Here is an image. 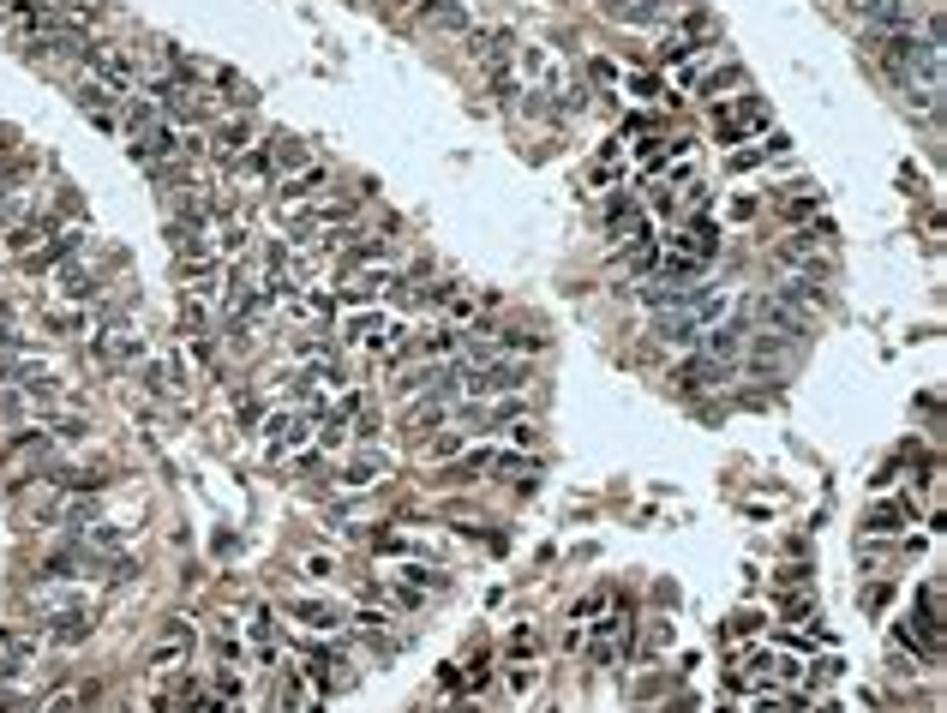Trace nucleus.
<instances>
[{"label": "nucleus", "mask_w": 947, "mask_h": 713, "mask_svg": "<svg viewBox=\"0 0 947 713\" xmlns=\"http://www.w3.org/2000/svg\"><path fill=\"white\" fill-rule=\"evenodd\" d=\"M654 222H648V210H642V198L636 192H612L606 198V234L612 240H636V234H648Z\"/></svg>", "instance_id": "obj_14"}, {"label": "nucleus", "mask_w": 947, "mask_h": 713, "mask_svg": "<svg viewBox=\"0 0 947 713\" xmlns=\"http://www.w3.org/2000/svg\"><path fill=\"white\" fill-rule=\"evenodd\" d=\"M774 156H780V162L792 156V144H786L780 132H774V138H750V144L726 150V174H732V180H744V174H756V168H762V162H774Z\"/></svg>", "instance_id": "obj_13"}, {"label": "nucleus", "mask_w": 947, "mask_h": 713, "mask_svg": "<svg viewBox=\"0 0 947 713\" xmlns=\"http://www.w3.org/2000/svg\"><path fill=\"white\" fill-rule=\"evenodd\" d=\"M528 396L522 390H510V396H498V402H486V426H510V420H528Z\"/></svg>", "instance_id": "obj_30"}, {"label": "nucleus", "mask_w": 947, "mask_h": 713, "mask_svg": "<svg viewBox=\"0 0 947 713\" xmlns=\"http://www.w3.org/2000/svg\"><path fill=\"white\" fill-rule=\"evenodd\" d=\"M78 108L90 114V126H96V132H120V102H114V90H102L96 78H90V84H78Z\"/></svg>", "instance_id": "obj_17"}, {"label": "nucleus", "mask_w": 947, "mask_h": 713, "mask_svg": "<svg viewBox=\"0 0 947 713\" xmlns=\"http://www.w3.org/2000/svg\"><path fill=\"white\" fill-rule=\"evenodd\" d=\"M510 654H516V660H534V654H540V630H534V624H516V630H510Z\"/></svg>", "instance_id": "obj_35"}, {"label": "nucleus", "mask_w": 947, "mask_h": 713, "mask_svg": "<svg viewBox=\"0 0 947 713\" xmlns=\"http://www.w3.org/2000/svg\"><path fill=\"white\" fill-rule=\"evenodd\" d=\"M342 348H360V354H402V348H408V324L390 318V312H348V318H342Z\"/></svg>", "instance_id": "obj_2"}, {"label": "nucleus", "mask_w": 947, "mask_h": 713, "mask_svg": "<svg viewBox=\"0 0 947 713\" xmlns=\"http://www.w3.org/2000/svg\"><path fill=\"white\" fill-rule=\"evenodd\" d=\"M84 252V222H72V228H60V234H48L42 246H30L24 258H18V270L24 276H54L66 258H78Z\"/></svg>", "instance_id": "obj_5"}, {"label": "nucleus", "mask_w": 947, "mask_h": 713, "mask_svg": "<svg viewBox=\"0 0 947 713\" xmlns=\"http://www.w3.org/2000/svg\"><path fill=\"white\" fill-rule=\"evenodd\" d=\"M600 612H606V594H588V600L570 606V618H600Z\"/></svg>", "instance_id": "obj_41"}, {"label": "nucleus", "mask_w": 947, "mask_h": 713, "mask_svg": "<svg viewBox=\"0 0 947 713\" xmlns=\"http://www.w3.org/2000/svg\"><path fill=\"white\" fill-rule=\"evenodd\" d=\"M774 612H780L786 624H810V618H816V594H810V588H786V594H774Z\"/></svg>", "instance_id": "obj_26"}, {"label": "nucleus", "mask_w": 947, "mask_h": 713, "mask_svg": "<svg viewBox=\"0 0 947 713\" xmlns=\"http://www.w3.org/2000/svg\"><path fill=\"white\" fill-rule=\"evenodd\" d=\"M384 624H390V612H384V606H360V612H354V630H366V636H378Z\"/></svg>", "instance_id": "obj_37"}, {"label": "nucleus", "mask_w": 947, "mask_h": 713, "mask_svg": "<svg viewBox=\"0 0 947 713\" xmlns=\"http://www.w3.org/2000/svg\"><path fill=\"white\" fill-rule=\"evenodd\" d=\"M90 624H96V612H90V606L60 612V618H48V642H54V648H72V642H84V636H90Z\"/></svg>", "instance_id": "obj_22"}, {"label": "nucleus", "mask_w": 947, "mask_h": 713, "mask_svg": "<svg viewBox=\"0 0 947 713\" xmlns=\"http://www.w3.org/2000/svg\"><path fill=\"white\" fill-rule=\"evenodd\" d=\"M24 420H30V426H42V432H48V444H78V438H90V426H84L78 414H66V408H30Z\"/></svg>", "instance_id": "obj_18"}, {"label": "nucleus", "mask_w": 947, "mask_h": 713, "mask_svg": "<svg viewBox=\"0 0 947 713\" xmlns=\"http://www.w3.org/2000/svg\"><path fill=\"white\" fill-rule=\"evenodd\" d=\"M336 570H342V564H336L330 552H306V558H300V576H306V582H336Z\"/></svg>", "instance_id": "obj_34"}, {"label": "nucleus", "mask_w": 947, "mask_h": 713, "mask_svg": "<svg viewBox=\"0 0 947 713\" xmlns=\"http://www.w3.org/2000/svg\"><path fill=\"white\" fill-rule=\"evenodd\" d=\"M756 713H780V696H774V690H762V696H756Z\"/></svg>", "instance_id": "obj_43"}, {"label": "nucleus", "mask_w": 947, "mask_h": 713, "mask_svg": "<svg viewBox=\"0 0 947 713\" xmlns=\"http://www.w3.org/2000/svg\"><path fill=\"white\" fill-rule=\"evenodd\" d=\"M54 294H60V306H84V300H96V294H102V258H90V252L66 258V264L54 270Z\"/></svg>", "instance_id": "obj_6"}, {"label": "nucleus", "mask_w": 947, "mask_h": 713, "mask_svg": "<svg viewBox=\"0 0 947 713\" xmlns=\"http://www.w3.org/2000/svg\"><path fill=\"white\" fill-rule=\"evenodd\" d=\"M192 654V624H168V636L150 648V666H180Z\"/></svg>", "instance_id": "obj_24"}, {"label": "nucleus", "mask_w": 947, "mask_h": 713, "mask_svg": "<svg viewBox=\"0 0 947 713\" xmlns=\"http://www.w3.org/2000/svg\"><path fill=\"white\" fill-rule=\"evenodd\" d=\"M384 576H390V600L396 606H420L426 594L444 588V570L426 564V558H384Z\"/></svg>", "instance_id": "obj_3"}, {"label": "nucleus", "mask_w": 947, "mask_h": 713, "mask_svg": "<svg viewBox=\"0 0 947 713\" xmlns=\"http://www.w3.org/2000/svg\"><path fill=\"white\" fill-rule=\"evenodd\" d=\"M816 642L828 648V630L816 636V630H780V648H792V654H816Z\"/></svg>", "instance_id": "obj_36"}, {"label": "nucleus", "mask_w": 947, "mask_h": 713, "mask_svg": "<svg viewBox=\"0 0 947 713\" xmlns=\"http://www.w3.org/2000/svg\"><path fill=\"white\" fill-rule=\"evenodd\" d=\"M282 618H288L294 630H306V636H330V630H342V606H336L330 594H300V600L282 606Z\"/></svg>", "instance_id": "obj_9"}, {"label": "nucleus", "mask_w": 947, "mask_h": 713, "mask_svg": "<svg viewBox=\"0 0 947 713\" xmlns=\"http://www.w3.org/2000/svg\"><path fill=\"white\" fill-rule=\"evenodd\" d=\"M216 696H222V702H234V696H240V672H234V666H222V672H216Z\"/></svg>", "instance_id": "obj_40"}, {"label": "nucleus", "mask_w": 947, "mask_h": 713, "mask_svg": "<svg viewBox=\"0 0 947 713\" xmlns=\"http://www.w3.org/2000/svg\"><path fill=\"white\" fill-rule=\"evenodd\" d=\"M264 444H270V456L306 450V444H312V414H294V408H276V414H264Z\"/></svg>", "instance_id": "obj_11"}, {"label": "nucleus", "mask_w": 947, "mask_h": 713, "mask_svg": "<svg viewBox=\"0 0 947 713\" xmlns=\"http://www.w3.org/2000/svg\"><path fill=\"white\" fill-rule=\"evenodd\" d=\"M606 12H612L624 30H642V24H660V18H666V0H606Z\"/></svg>", "instance_id": "obj_23"}, {"label": "nucleus", "mask_w": 947, "mask_h": 713, "mask_svg": "<svg viewBox=\"0 0 947 713\" xmlns=\"http://www.w3.org/2000/svg\"><path fill=\"white\" fill-rule=\"evenodd\" d=\"M654 264H660V234H654V228L618 246V270H624V276H654Z\"/></svg>", "instance_id": "obj_19"}, {"label": "nucleus", "mask_w": 947, "mask_h": 713, "mask_svg": "<svg viewBox=\"0 0 947 713\" xmlns=\"http://www.w3.org/2000/svg\"><path fill=\"white\" fill-rule=\"evenodd\" d=\"M462 450H468V432H462V426H438V432L426 438V456H432V462H456Z\"/></svg>", "instance_id": "obj_28"}, {"label": "nucleus", "mask_w": 947, "mask_h": 713, "mask_svg": "<svg viewBox=\"0 0 947 713\" xmlns=\"http://www.w3.org/2000/svg\"><path fill=\"white\" fill-rule=\"evenodd\" d=\"M372 552L378 558H426V564H438V540H426V534H378L372 540Z\"/></svg>", "instance_id": "obj_20"}, {"label": "nucleus", "mask_w": 947, "mask_h": 713, "mask_svg": "<svg viewBox=\"0 0 947 713\" xmlns=\"http://www.w3.org/2000/svg\"><path fill=\"white\" fill-rule=\"evenodd\" d=\"M750 210H756V192H738V198H732V216H726V222H750Z\"/></svg>", "instance_id": "obj_42"}, {"label": "nucleus", "mask_w": 947, "mask_h": 713, "mask_svg": "<svg viewBox=\"0 0 947 713\" xmlns=\"http://www.w3.org/2000/svg\"><path fill=\"white\" fill-rule=\"evenodd\" d=\"M864 612H870V618H882V612H888V582L864 588Z\"/></svg>", "instance_id": "obj_39"}, {"label": "nucleus", "mask_w": 947, "mask_h": 713, "mask_svg": "<svg viewBox=\"0 0 947 713\" xmlns=\"http://www.w3.org/2000/svg\"><path fill=\"white\" fill-rule=\"evenodd\" d=\"M654 132H666V114H660V108H630V114H624V138H654Z\"/></svg>", "instance_id": "obj_32"}, {"label": "nucleus", "mask_w": 947, "mask_h": 713, "mask_svg": "<svg viewBox=\"0 0 947 713\" xmlns=\"http://www.w3.org/2000/svg\"><path fill=\"white\" fill-rule=\"evenodd\" d=\"M90 354H96V366L120 372V366L144 360V342L132 336V324H126V318H108V324H96V330H90Z\"/></svg>", "instance_id": "obj_4"}, {"label": "nucleus", "mask_w": 947, "mask_h": 713, "mask_svg": "<svg viewBox=\"0 0 947 713\" xmlns=\"http://www.w3.org/2000/svg\"><path fill=\"white\" fill-rule=\"evenodd\" d=\"M48 330H54V336H90V330H96V312L60 306V312H48Z\"/></svg>", "instance_id": "obj_27"}, {"label": "nucleus", "mask_w": 947, "mask_h": 713, "mask_svg": "<svg viewBox=\"0 0 947 713\" xmlns=\"http://www.w3.org/2000/svg\"><path fill=\"white\" fill-rule=\"evenodd\" d=\"M918 522V492H900V498H876L864 510V540H882V534H906Z\"/></svg>", "instance_id": "obj_8"}, {"label": "nucleus", "mask_w": 947, "mask_h": 713, "mask_svg": "<svg viewBox=\"0 0 947 713\" xmlns=\"http://www.w3.org/2000/svg\"><path fill=\"white\" fill-rule=\"evenodd\" d=\"M282 168H276V150L270 144H246L240 156H228V180L240 186V192H258V186H270Z\"/></svg>", "instance_id": "obj_10"}, {"label": "nucleus", "mask_w": 947, "mask_h": 713, "mask_svg": "<svg viewBox=\"0 0 947 713\" xmlns=\"http://www.w3.org/2000/svg\"><path fill=\"white\" fill-rule=\"evenodd\" d=\"M618 84H624L630 96H648V102H660V96H666V78H660V72H648V66H630Z\"/></svg>", "instance_id": "obj_31"}, {"label": "nucleus", "mask_w": 947, "mask_h": 713, "mask_svg": "<svg viewBox=\"0 0 947 713\" xmlns=\"http://www.w3.org/2000/svg\"><path fill=\"white\" fill-rule=\"evenodd\" d=\"M768 126H774V108H768L756 90H738V96L714 102V114H708V132H714L726 150H738V144H750V138H768Z\"/></svg>", "instance_id": "obj_1"}, {"label": "nucleus", "mask_w": 947, "mask_h": 713, "mask_svg": "<svg viewBox=\"0 0 947 713\" xmlns=\"http://www.w3.org/2000/svg\"><path fill=\"white\" fill-rule=\"evenodd\" d=\"M378 480H390V450H384V444H360V450H348L342 468H336V486H342V492H366V486H378Z\"/></svg>", "instance_id": "obj_7"}, {"label": "nucleus", "mask_w": 947, "mask_h": 713, "mask_svg": "<svg viewBox=\"0 0 947 713\" xmlns=\"http://www.w3.org/2000/svg\"><path fill=\"white\" fill-rule=\"evenodd\" d=\"M246 636H252V654H258V660H276V618H270V606H252Z\"/></svg>", "instance_id": "obj_25"}, {"label": "nucleus", "mask_w": 947, "mask_h": 713, "mask_svg": "<svg viewBox=\"0 0 947 713\" xmlns=\"http://www.w3.org/2000/svg\"><path fill=\"white\" fill-rule=\"evenodd\" d=\"M0 324H12V300H0Z\"/></svg>", "instance_id": "obj_44"}, {"label": "nucleus", "mask_w": 947, "mask_h": 713, "mask_svg": "<svg viewBox=\"0 0 947 713\" xmlns=\"http://www.w3.org/2000/svg\"><path fill=\"white\" fill-rule=\"evenodd\" d=\"M246 144H258V120H252V114H228V120L216 126V156L228 162V156H240Z\"/></svg>", "instance_id": "obj_21"}, {"label": "nucleus", "mask_w": 947, "mask_h": 713, "mask_svg": "<svg viewBox=\"0 0 947 713\" xmlns=\"http://www.w3.org/2000/svg\"><path fill=\"white\" fill-rule=\"evenodd\" d=\"M420 18L438 24V30H462V24H468V0H426Z\"/></svg>", "instance_id": "obj_29"}, {"label": "nucleus", "mask_w": 947, "mask_h": 713, "mask_svg": "<svg viewBox=\"0 0 947 713\" xmlns=\"http://www.w3.org/2000/svg\"><path fill=\"white\" fill-rule=\"evenodd\" d=\"M618 180H624V168H618V144H612V150H606V156L588 168V186H594V192H612Z\"/></svg>", "instance_id": "obj_33"}, {"label": "nucleus", "mask_w": 947, "mask_h": 713, "mask_svg": "<svg viewBox=\"0 0 947 713\" xmlns=\"http://www.w3.org/2000/svg\"><path fill=\"white\" fill-rule=\"evenodd\" d=\"M588 72H594V84H606V90L624 78V66H618V60H588Z\"/></svg>", "instance_id": "obj_38"}, {"label": "nucleus", "mask_w": 947, "mask_h": 713, "mask_svg": "<svg viewBox=\"0 0 947 713\" xmlns=\"http://www.w3.org/2000/svg\"><path fill=\"white\" fill-rule=\"evenodd\" d=\"M510 72H516V84H528V90H552V84H558V60H552V48H540V42H522L516 60H510Z\"/></svg>", "instance_id": "obj_12"}, {"label": "nucleus", "mask_w": 947, "mask_h": 713, "mask_svg": "<svg viewBox=\"0 0 947 713\" xmlns=\"http://www.w3.org/2000/svg\"><path fill=\"white\" fill-rule=\"evenodd\" d=\"M738 90H744V66H738V60H708L690 96H702V102H720V96H738Z\"/></svg>", "instance_id": "obj_16"}, {"label": "nucleus", "mask_w": 947, "mask_h": 713, "mask_svg": "<svg viewBox=\"0 0 947 713\" xmlns=\"http://www.w3.org/2000/svg\"><path fill=\"white\" fill-rule=\"evenodd\" d=\"M324 186H330V168H300V174H282V180H276V204H282V210H300V204L324 198Z\"/></svg>", "instance_id": "obj_15"}]
</instances>
